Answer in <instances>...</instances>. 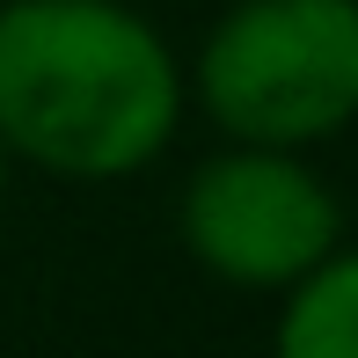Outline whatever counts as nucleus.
Masks as SVG:
<instances>
[{
    "instance_id": "1",
    "label": "nucleus",
    "mask_w": 358,
    "mask_h": 358,
    "mask_svg": "<svg viewBox=\"0 0 358 358\" xmlns=\"http://www.w3.org/2000/svg\"><path fill=\"white\" fill-rule=\"evenodd\" d=\"M190 117L183 52L132 0H0V146L59 183L154 169Z\"/></svg>"
},
{
    "instance_id": "2",
    "label": "nucleus",
    "mask_w": 358,
    "mask_h": 358,
    "mask_svg": "<svg viewBox=\"0 0 358 358\" xmlns=\"http://www.w3.org/2000/svg\"><path fill=\"white\" fill-rule=\"evenodd\" d=\"M183 88L227 146H315L358 124V0H227Z\"/></svg>"
},
{
    "instance_id": "3",
    "label": "nucleus",
    "mask_w": 358,
    "mask_h": 358,
    "mask_svg": "<svg viewBox=\"0 0 358 358\" xmlns=\"http://www.w3.org/2000/svg\"><path fill=\"white\" fill-rule=\"evenodd\" d=\"M351 220L315 154L213 146L176 190V241L205 278L234 292H285L344 249Z\"/></svg>"
},
{
    "instance_id": "4",
    "label": "nucleus",
    "mask_w": 358,
    "mask_h": 358,
    "mask_svg": "<svg viewBox=\"0 0 358 358\" xmlns=\"http://www.w3.org/2000/svg\"><path fill=\"white\" fill-rule=\"evenodd\" d=\"M271 358H358V249L315 264L300 285L278 292L271 322Z\"/></svg>"
},
{
    "instance_id": "5",
    "label": "nucleus",
    "mask_w": 358,
    "mask_h": 358,
    "mask_svg": "<svg viewBox=\"0 0 358 358\" xmlns=\"http://www.w3.org/2000/svg\"><path fill=\"white\" fill-rule=\"evenodd\" d=\"M8 183H15V161H8V146H0V205H8Z\"/></svg>"
}]
</instances>
